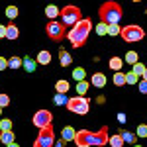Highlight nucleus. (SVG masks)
Instances as JSON below:
<instances>
[{
    "label": "nucleus",
    "mask_w": 147,
    "mask_h": 147,
    "mask_svg": "<svg viewBox=\"0 0 147 147\" xmlns=\"http://www.w3.org/2000/svg\"><path fill=\"white\" fill-rule=\"evenodd\" d=\"M75 143L77 147H90V145H108V127L104 125L100 127V131L92 134L88 129H80L75 136Z\"/></svg>",
    "instance_id": "obj_1"
},
{
    "label": "nucleus",
    "mask_w": 147,
    "mask_h": 147,
    "mask_svg": "<svg viewBox=\"0 0 147 147\" xmlns=\"http://www.w3.org/2000/svg\"><path fill=\"white\" fill-rule=\"evenodd\" d=\"M92 30V22L88 18H82L79 24H75L73 28H71V32L67 34L69 41H71V45L75 47V49H79L86 43V39H88V34H90Z\"/></svg>",
    "instance_id": "obj_2"
},
{
    "label": "nucleus",
    "mask_w": 147,
    "mask_h": 147,
    "mask_svg": "<svg viewBox=\"0 0 147 147\" xmlns=\"http://www.w3.org/2000/svg\"><path fill=\"white\" fill-rule=\"evenodd\" d=\"M98 14H100V20L106 26H112V24H120V20H122V6L118 4V2H104L100 6V10H98Z\"/></svg>",
    "instance_id": "obj_3"
},
{
    "label": "nucleus",
    "mask_w": 147,
    "mask_h": 147,
    "mask_svg": "<svg viewBox=\"0 0 147 147\" xmlns=\"http://www.w3.org/2000/svg\"><path fill=\"white\" fill-rule=\"evenodd\" d=\"M59 18H61V24L65 26V28H73L75 24H79L82 18H80V10L77 6H65L61 14H59Z\"/></svg>",
    "instance_id": "obj_4"
},
{
    "label": "nucleus",
    "mask_w": 147,
    "mask_h": 147,
    "mask_svg": "<svg viewBox=\"0 0 147 147\" xmlns=\"http://www.w3.org/2000/svg\"><path fill=\"white\" fill-rule=\"evenodd\" d=\"M122 39L127 41V43H136V41H141L143 37H145V32H143V28L141 26H136V24H131V26H125L122 28Z\"/></svg>",
    "instance_id": "obj_5"
},
{
    "label": "nucleus",
    "mask_w": 147,
    "mask_h": 147,
    "mask_svg": "<svg viewBox=\"0 0 147 147\" xmlns=\"http://www.w3.org/2000/svg\"><path fill=\"white\" fill-rule=\"evenodd\" d=\"M88 106H90V102H88L86 96H73V98H69V102H67L69 112L79 114V116H84V114L88 112Z\"/></svg>",
    "instance_id": "obj_6"
},
{
    "label": "nucleus",
    "mask_w": 147,
    "mask_h": 147,
    "mask_svg": "<svg viewBox=\"0 0 147 147\" xmlns=\"http://www.w3.org/2000/svg\"><path fill=\"white\" fill-rule=\"evenodd\" d=\"M53 143H55V131L51 125H47L43 129H39L34 147H53Z\"/></svg>",
    "instance_id": "obj_7"
},
{
    "label": "nucleus",
    "mask_w": 147,
    "mask_h": 147,
    "mask_svg": "<svg viewBox=\"0 0 147 147\" xmlns=\"http://www.w3.org/2000/svg\"><path fill=\"white\" fill-rule=\"evenodd\" d=\"M45 34L49 35L53 41H59V39H63V37L67 35V28H65L61 22H57V20H55V22H49L45 26Z\"/></svg>",
    "instance_id": "obj_8"
},
{
    "label": "nucleus",
    "mask_w": 147,
    "mask_h": 147,
    "mask_svg": "<svg viewBox=\"0 0 147 147\" xmlns=\"http://www.w3.org/2000/svg\"><path fill=\"white\" fill-rule=\"evenodd\" d=\"M53 122V114L49 112V110H37L34 116V125L35 127H39V129H43L47 125H51Z\"/></svg>",
    "instance_id": "obj_9"
},
{
    "label": "nucleus",
    "mask_w": 147,
    "mask_h": 147,
    "mask_svg": "<svg viewBox=\"0 0 147 147\" xmlns=\"http://www.w3.org/2000/svg\"><path fill=\"white\" fill-rule=\"evenodd\" d=\"M75 136H77V131H75V127H71V125H65L63 127V131H61V139L67 143V141H75Z\"/></svg>",
    "instance_id": "obj_10"
},
{
    "label": "nucleus",
    "mask_w": 147,
    "mask_h": 147,
    "mask_svg": "<svg viewBox=\"0 0 147 147\" xmlns=\"http://www.w3.org/2000/svg\"><path fill=\"white\" fill-rule=\"evenodd\" d=\"M90 84H94L96 88H102L104 84H106V75L104 73H94L90 79Z\"/></svg>",
    "instance_id": "obj_11"
},
{
    "label": "nucleus",
    "mask_w": 147,
    "mask_h": 147,
    "mask_svg": "<svg viewBox=\"0 0 147 147\" xmlns=\"http://www.w3.org/2000/svg\"><path fill=\"white\" fill-rule=\"evenodd\" d=\"M59 61H61L63 67H69L73 63V57H71V53H69L67 49H59Z\"/></svg>",
    "instance_id": "obj_12"
},
{
    "label": "nucleus",
    "mask_w": 147,
    "mask_h": 147,
    "mask_svg": "<svg viewBox=\"0 0 147 147\" xmlns=\"http://www.w3.org/2000/svg\"><path fill=\"white\" fill-rule=\"evenodd\" d=\"M18 35H20V32H18V28H16V24L10 22L6 26V39H18Z\"/></svg>",
    "instance_id": "obj_13"
},
{
    "label": "nucleus",
    "mask_w": 147,
    "mask_h": 147,
    "mask_svg": "<svg viewBox=\"0 0 147 147\" xmlns=\"http://www.w3.org/2000/svg\"><path fill=\"white\" fill-rule=\"evenodd\" d=\"M16 141V136H14V131H0V143H6V145H10Z\"/></svg>",
    "instance_id": "obj_14"
},
{
    "label": "nucleus",
    "mask_w": 147,
    "mask_h": 147,
    "mask_svg": "<svg viewBox=\"0 0 147 147\" xmlns=\"http://www.w3.org/2000/svg\"><path fill=\"white\" fill-rule=\"evenodd\" d=\"M69 88H71L69 80H65V79L57 80V84H55V90H57V94H67V90H69Z\"/></svg>",
    "instance_id": "obj_15"
},
{
    "label": "nucleus",
    "mask_w": 147,
    "mask_h": 147,
    "mask_svg": "<svg viewBox=\"0 0 147 147\" xmlns=\"http://www.w3.org/2000/svg\"><path fill=\"white\" fill-rule=\"evenodd\" d=\"M37 63H39V65H49V63H51V53L45 51V49L39 51V53H37Z\"/></svg>",
    "instance_id": "obj_16"
},
{
    "label": "nucleus",
    "mask_w": 147,
    "mask_h": 147,
    "mask_svg": "<svg viewBox=\"0 0 147 147\" xmlns=\"http://www.w3.org/2000/svg\"><path fill=\"white\" fill-rule=\"evenodd\" d=\"M59 14H61V10L57 6H47L45 8V16L51 18V22H55V18H59Z\"/></svg>",
    "instance_id": "obj_17"
},
{
    "label": "nucleus",
    "mask_w": 147,
    "mask_h": 147,
    "mask_svg": "<svg viewBox=\"0 0 147 147\" xmlns=\"http://www.w3.org/2000/svg\"><path fill=\"white\" fill-rule=\"evenodd\" d=\"M108 65H110V69H114L116 73H120V69H122V65H124V59H122V57H112Z\"/></svg>",
    "instance_id": "obj_18"
},
{
    "label": "nucleus",
    "mask_w": 147,
    "mask_h": 147,
    "mask_svg": "<svg viewBox=\"0 0 147 147\" xmlns=\"http://www.w3.org/2000/svg\"><path fill=\"white\" fill-rule=\"evenodd\" d=\"M88 86H90V82H86V80L77 82V96H84V94H86V90H88Z\"/></svg>",
    "instance_id": "obj_19"
},
{
    "label": "nucleus",
    "mask_w": 147,
    "mask_h": 147,
    "mask_svg": "<svg viewBox=\"0 0 147 147\" xmlns=\"http://www.w3.org/2000/svg\"><path fill=\"white\" fill-rule=\"evenodd\" d=\"M108 143H110V147H124V139H122V136L118 134V136L108 137Z\"/></svg>",
    "instance_id": "obj_20"
},
{
    "label": "nucleus",
    "mask_w": 147,
    "mask_h": 147,
    "mask_svg": "<svg viewBox=\"0 0 147 147\" xmlns=\"http://www.w3.org/2000/svg\"><path fill=\"white\" fill-rule=\"evenodd\" d=\"M84 77H86V71L82 67H77L75 71H73V79L77 80V82H80V80H84Z\"/></svg>",
    "instance_id": "obj_21"
},
{
    "label": "nucleus",
    "mask_w": 147,
    "mask_h": 147,
    "mask_svg": "<svg viewBox=\"0 0 147 147\" xmlns=\"http://www.w3.org/2000/svg\"><path fill=\"white\" fill-rule=\"evenodd\" d=\"M22 65H24V69H26L28 73H34L35 67H37V65H35V61H34V59H30V57H26V59H24Z\"/></svg>",
    "instance_id": "obj_22"
},
{
    "label": "nucleus",
    "mask_w": 147,
    "mask_h": 147,
    "mask_svg": "<svg viewBox=\"0 0 147 147\" xmlns=\"http://www.w3.org/2000/svg\"><path fill=\"white\" fill-rule=\"evenodd\" d=\"M112 80H114V84H116V86H124V84H125V73H122V71H120V73H116Z\"/></svg>",
    "instance_id": "obj_23"
},
{
    "label": "nucleus",
    "mask_w": 147,
    "mask_h": 147,
    "mask_svg": "<svg viewBox=\"0 0 147 147\" xmlns=\"http://www.w3.org/2000/svg\"><path fill=\"white\" fill-rule=\"evenodd\" d=\"M145 65H143V63H139V61H137L136 65H134V69H131V73H134V75H136V77H143V73H145Z\"/></svg>",
    "instance_id": "obj_24"
},
{
    "label": "nucleus",
    "mask_w": 147,
    "mask_h": 147,
    "mask_svg": "<svg viewBox=\"0 0 147 147\" xmlns=\"http://www.w3.org/2000/svg\"><path fill=\"white\" fill-rule=\"evenodd\" d=\"M120 136H122V139H124V143L125 141H127V143H136V134H131V131H125V129H122V134H120Z\"/></svg>",
    "instance_id": "obj_25"
},
{
    "label": "nucleus",
    "mask_w": 147,
    "mask_h": 147,
    "mask_svg": "<svg viewBox=\"0 0 147 147\" xmlns=\"http://www.w3.org/2000/svg\"><path fill=\"white\" fill-rule=\"evenodd\" d=\"M22 63H24L22 57H12V59H8V67H10V69H20V67H22Z\"/></svg>",
    "instance_id": "obj_26"
},
{
    "label": "nucleus",
    "mask_w": 147,
    "mask_h": 147,
    "mask_svg": "<svg viewBox=\"0 0 147 147\" xmlns=\"http://www.w3.org/2000/svg\"><path fill=\"white\" fill-rule=\"evenodd\" d=\"M18 14H20V10H18L16 6H8V8H6V16L10 18V22H14V20L18 18Z\"/></svg>",
    "instance_id": "obj_27"
},
{
    "label": "nucleus",
    "mask_w": 147,
    "mask_h": 147,
    "mask_svg": "<svg viewBox=\"0 0 147 147\" xmlns=\"http://www.w3.org/2000/svg\"><path fill=\"white\" fill-rule=\"evenodd\" d=\"M69 98L65 96V94H55V98H53V104L55 106H67Z\"/></svg>",
    "instance_id": "obj_28"
},
{
    "label": "nucleus",
    "mask_w": 147,
    "mask_h": 147,
    "mask_svg": "<svg viewBox=\"0 0 147 147\" xmlns=\"http://www.w3.org/2000/svg\"><path fill=\"white\" fill-rule=\"evenodd\" d=\"M0 131H12V120L10 118L0 120Z\"/></svg>",
    "instance_id": "obj_29"
},
{
    "label": "nucleus",
    "mask_w": 147,
    "mask_h": 147,
    "mask_svg": "<svg viewBox=\"0 0 147 147\" xmlns=\"http://www.w3.org/2000/svg\"><path fill=\"white\" fill-rule=\"evenodd\" d=\"M125 63H129V65H136L137 63V53L136 51H127V53H125Z\"/></svg>",
    "instance_id": "obj_30"
},
{
    "label": "nucleus",
    "mask_w": 147,
    "mask_h": 147,
    "mask_svg": "<svg viewBox=\"0 0 147 147\" xmlns=\"http://www.w3.org/2000/svg\"><path fill=\"white\" fill-rule=\"evenodd\" d=\"M94 30H96V34H98V35H108V26H106L104 22L96 24V28H94Z\"/></svg>",
    "instance_id": "obj_31"
},
{
    "label": "nucleus",
    "mask_w": 147,
    "mask_h": 147,
    "mask_svg": "<svg viewBox=\"0 0 147 147\" xmlns=\"http://www.w3.org/2000/svg\"><path fill=\"white\" fill-rule=\"evenodd\" d=\"M139 77H136L134 73H125V84H137Z\"/></svg>",
    "instance_id": "obj_32"
},
{
    "label": "nucleus",
    "mask_w": 147,
    "mask_h": 147,
    "mask_svg": "<svg viewBox=\"0 0 147 147\" xmlns=\"http://www.w3.org/2000/svg\"><path fill=\"white\" fill-rule=\"evenodd\" d=\"M120 32H122L120 24H112V26H108V35H120Z\"/></svg>",
    "instance_id": "obj_33"
},
{
    "label": "nucleus",
    "mask_w": 147,
    "mask_h": 147,
    "mask_svg": "<svg viewBox=\"0 0 147 147\" xmlns=\"http://www.w3.org/2000/svg\"><path fill=\"white\" fill-rule=\"evenodd\" d=\"M136 137H147V124H139L137 125Z\"/></svg>",
    "instance_id": "obj_34"
},
{
    "label": "nucleus",
    "mask_w": 147,
    "mask_h": 147,
    "mask_svg": "<svg viewBox=\"0 0 147 147\" xmlns=\"http://www.w3.org/2000/svg\"><path fill=\"white\" fill-rule=\"evenodd\" d=\"M10 106V96L8 94H0V108H6Z\"/></svg>",
    "instance_id": "obj_35"
},
{
    "label": "nucleus",
    "mask_w": 147,
    "mask_h": 147,
    "mask_svg": "<svg viewBox=\"0 0 147 147\" xmlns=\"http://www.w3.org/2000/svg\"><path fill=\"white\" fill-rule=\"evenodd\" d=\"M139 92L147 94V80H139Z\"/></svg>",
    "instance_id": "obj_36"
},
{
    "label": "nucleus",
    "mask_w": 147,
    "mask_h": 147,
    "mask_svg": "<svg viewBox=\"0 0 147 147\" xmlns=\"http://www.w3.org/2000/svg\"><path fill=\"white\" fill-rule=\"evenodd\" d=\"M4 69H8V59L0 57V71H4Z\"/></svg>",
    "instance_id": "obj_37"
},
{
    "label": "nucleus",
    "mask_w": 147,
    "mask_h": 147,
    "mask_svg": "<svg viewBox=\"0 0 147 147\" xmlns=\"http://www.w3.org/2000/svg\"><path fill=\"white\" fill-rule=\"evenodd\" d=\"M0 37H6V26H0Z\"/></svg>",
    "instance_id": "obj_38"
},
{
    "label": "nucleus",
    "mask_w": 147,
    "mask_h": 147,
    "mask_svg": "<svg viewBox=\"0 0 147 147\" xmlns=\"http://www.w3.org/2000/svg\"><path fill=\"white\" fill-rule=\"evenodd\" d=\"M118 122L124 124V122H125V114H118Z\"/></svg>",
    "instance_id": "obj_39"
},
{
    "label": "nucleus",
    "mask_w": 147,
    "mask_h": 147,
    "mask_svg": "<svg viewBox=\"0 0 147 147\" xmlns=\"http://www.w3.org/2000/svg\"><path fill=\"white\" fill-rule=\"evenodd\" d=\"M53 147H65V141H63V139H61V141H55Z\"/></svg>",
    "instance_id": "obj_40"
},
{
    "label": "nucleus",
    "mask_w": 147,
    "mask_h": 147,
    "mask_svg": "<svg viewBox=\"0 0 147 147\" xmlns=\"http://www.w3.org/2000/svg\"><path fill=\"white\" fill-rule=\"evenodd\" d=\"M6 147H20V145H18V143L14 141V143H10V145H6Z\"/></svg>",
    "instance_id": "obj_41"
},
{
    "label": "nucleus",
    "mask_w": 147,
    "mask_h": 147,
    "mask_svg": "<svg viewBox=\"0 0 147 147\" xmlns=\"http://www.w3.org/2000/svg\"><path fill=\"white\" fill-rule=\"evenodd\" d=\"M141 80H147V69H145V73H143V77H141Z\"/></svg>",
    "instance_id": "obj_42"
},
{
    "label": "nucleus",
    "mask_w": 147,
    "mask_h": 147,
    "mask_svg": "<svg viewBox=\"0 0 147 147\" xmlns=\"http://www.w3.org/2000/svg\"><path fill=\"white\" fill-rule=\"evenodd\" d=\"M134 147H141V145H134Z\"/></svg>",
    "instance_id": "obj_43"
},
{
    "label": "nucleus",
    "mask_w": 147,
    "mask_h": 147,
    "mask_svg": "<svg viewBox=\"0 0 147 147\" xmlns=\"http://www.w3.org/2000/svg\"><path fill=\"white\" fill-rule=\"evenodd\" d=\"M0 114H2V108H0Z\"/></svg>",
    "instance_id": "obj_44"
}]
</instances>
